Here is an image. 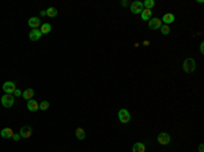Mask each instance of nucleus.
<instances>
[{"instance_id":"obj_5","label":"nucleus","mask_w":204,"mask_h":152,"mask_svg":"<svg viewBox=\"0 0 204 152\" xmlns=\"http://www.w3.org/2000/svg\"><path fill=\"white\" fill-rule=\"evenodd\" d=\"M170 141H172V137H170V135H169V133L162 132V133H159V135H158V143H159L161 145H167Z\"/></svg>"},{"instance_id":"obj_2","label":"nucleus","mask_w":204,"mask_h":152,"mask_svg":"<svg viewBox=\"0 0 204 152\" xmlns=\"http://www.w3.org/2000/svg\"><path fill=\"white\" fill-rule=\"evenodd\" d=\"M118 120H120L121 124H128L131 121V113L127 109H121L118 111Z\"/></svg>"},{"instance_id":"obj_11","label":"nucleus","mask_w":204,"mask_h":152,"mask_svg":"<svg viewBox=\"0 0 204 152\" xmlns=\"http://www.w3.org/2000/svg\"><path fill=\"white\" fill-rule=\"evenodd\" d=\"M27 109H29L30 111H37V110H40V103L37 102L36 99H30V101H27Z\"/></svg>"},{"instance_id":"obj_18","label":"nucleus","mask_w":204,"mask_h":152,"mask_svg":"<svg viewBox=\"0 0 204 152\" xmlns=\"http://www.w3.org/2000/svg\"><path fill=\"white\" fill-rule=\"evenodd\" d=\"M50 30H52V26H50L49 23H44V25H41L40 31H41L42 34H48V33H50Z\"/></svg>"},{"instance_id":"obj_10","label":"nucleus","mask_w":204,"mask_h":152,"mask_svg":"<svg viewBox=\"0 0 204 152\" xmlns=\"http://www.w3.org/2000/svg\"><path fill=\"white\" fill-rule=\"evenodd\" d=\"M27 23H29V26L31 27V29H38V27L41 26V21H40V18H37V16L30 18Z\"/></svg>"},{"instance_id":"obj_16","label":"nucleus","mask_w":204,"mask_h":152,"mask_svg":"<svg viewBox=\"0 0 204 152\" xmlns=\"http://www.w3.org/2000/svg\"><path fill=\"white\" fill-rule=\"evenodd\" d=\"M75 136H76V139H79V140H84V139H86L84 130H83L82 128H78L76 130H75Z\"/></svg>"},{"instance_id":"obj_6","label":"nucleus","mask_w":204,"mask_h":152,"mask_svg":"<svg viewBox=\"0 0 204 152\" xmlns=\"http://www.w3.org/2000/svg\"><path fill=\"white\" fill-rule=\"evenodd\" d=\"M143 10H144L143 3L139 1V0H136V1H133V3L131 4V11H132V14H142Z\"/></svg>"},{"instance_id":"obj_20","label":"nucleus","mask_w":204,"mask_h":152,"mask_svg":"<svg viewBox=\"0 0 204 152\" xmlns=\"http://www.w3.org/2000/svg\"><path fill=\"white\" fill-rule=\"evenodd\" d=\"M154 6H155L154 0H146V1H143V7H144V8H147V10H151Z\"/></svg>"},{"instance_id":"obj_29","label":"nucleus","mask_w":204,"mask_h":152,"mask_svg":"<svg viewBox=\"0 0 204 152\" xmlns=\"http://www.w3.org/2000/svg\"><path fill=\"white\" fill-rule=\"evenodd\" d=\"M143 45H144V46H148V45H150V41H147V39H146V41L143 42Z\"/></svg>"},{"instance_id":"obj_25","label":"nucleus","mask_w":204,"mask_h":152,"mask_svg":"<svg viewBox=\"0 0 204 152\" xmlns=\"http://www.w3.org/2000/svg\"><path fill=\"white\" fill-rule=\"evenodd\" d=\"M12 139H14L15 141H18L19 139H21V136H19V135H14V136H12Z\"/></svg>"},{"instance_id":"obj_23","label":"nucleus","mask_w":204,"mask_h":152,"mask_svg":"<svg viewBox=\"0 0 204 152\" xmlns=\"http://www.w3.org/2000/svg\"><path fill=\"white\" fill-rule=\"evenodd\" d=\"M12 95H14V97H21V95H22V91L19 90V88H16V90L14 91V94H12Z\"/></svg>"},{"instance_id":"obj_4","label":"nucleus","mask_w":204,"mask_h":152,"mask_svg":"<svg viewBox=\"0 0 204 152\" xmlns=\"http://www.w3.org/2000/svg\"><path fill=\"white\" fill-rule=\"evenodd\" d=\"M31 135H33V128L29 125L22 126V129L19 130V136H21L22 139H30Z\"/></svg>"},{"instance_id":"obj_3","label":"nucleus","mask_w":204,"mask_h":152,"mask_svg":"<svg viewBox=\"0 0 204 152\" xmlns=\"http://www.w3.org/2000/svg\"><path fill=\"white\" fill-rule=\"evenodd\" d=\"M14 102H15V98L11 94H4L3 97H1V105H3L4 107H11V106L14 105Z\"/></svg>"},{"instance_id":"obj_1","label":"nucleus","mask_w":204,"mask_h":152,"mask_svg":"<svg viewBox=\"0 0 204 152\" xmlns=\"http://www.w3.org/2000/svg\"><path fill=\"white\" fill-rule=\"evenodd\" d=\"M182 69L186 73H192L196 69V61L193 59H185V61L182 64Z\"/></svg>"},{"instance_id":"obj_27","label":"nucleus","mask_w":204,"mask_h":152,"mask_svg":"<svg viewBox=\"0 0 204 152\" xmlns=\"http://www.w3.org/2000/svg\"><path fill=\"white\" fill-rule=\"evenodd\" d=\"M121 6H123V7H127V6H128V1H125V0H123V1H121Z\"/></svg>"},{"instance_id":"obj_28","label":"nucleus","mask_w":204,"mask_h":152,"mask_svg":"<svg viewBox=\"0 0 204 152\" xmlns=\"http://www.w3.org/2000/svg\"><path fill=\"white\" fill-rule=\"evenodd\" d=\"M40 14H41V16H46V11H45V10H44V11H41Z\"/></svg>"},{"instance_id":"obj_7","label":"nucleus","mask_w":204,"mask_h":152,"mask_svg":"<svg viewBox=\"0 0 204 152\" xmlns=\"http://www.w3.org/2000/svg\"><path fill=\"white\" fill-rule=\"evenodd\" d=\"M1 88H3V91L6 94H11V95H12V94H14V91L16 90V84H15L14 82H6Z\"/></svg>"},{"instance_id":"obj_9","label":"nucleus","mask_w":204,"mask_h":152,"mask_svg":"<svg viewBox=\"0 0 204 152\" xmlns=\"http://www.w3.org/2000/svg\"><path fill=\"white\" fill-rule=\"evenodd\" d=\"M41 37H42V33L40 31V29H33L31 31H30V34H29L30 41H38Z\"/></svg>"},{"instance_id":"obj_22","label":"nucleus","mask_w":204,"mask_h":152,"mask_svg":"<svg viewBox=\"0 0 204 152\" xmlns=\"http://www.w3.org/2000/svg\"><path fill=\"white\" fill-rule=\"evenodd\" d=\"M161 33H162L163 35H167L169 33H170V27H169L167 25H162V26H161Z\"/></svg>"},{"instance_id":"obj_17","label":"nucleus","mask_w":204,"mask_h":152,"mask_svg":"<svg viewBox=\"0 0 204 152\" xmlns=\"http://www.w3.org/2000/svg\"><path fill=\"white\" fill-rule=\"evenodd\" d=\"M142 19L143 21H150L151 19V10H147L144 8L142 11Z\"/></svg>"},{"instance_id":"obj_8","label":"nucleus","mask_w":204,"mask_h":152,"mask_svg":"<svg viewBox=\"0 0 204 152\" xmlns=\"http://www.w3.org/2000/svg\"><path fill=\"white\" fill-rule=\"evenodd\" d=\"M161 26H162V21H161L159 18H152V19H150V22H148V27H150L151 30L161 29Z\"/></svg>"},{"instance_id":"obj_19","label":"nucleus","mask_w":204,"mask_h":152,"mask_svg":"<svg viewBox=\"0 0 204 152\" xmlns=\"http://www.w3.org/2000/svg\"><path fill=\"white\" fill-rule=\"evenodd\" d=\"M46 11V16H49V18H55L57 15V10L55 8V7H49L48 10H45Z\"/></svg>"},{"instance_id":"obj_26","label":"nucleus","mask_w":204,"mask_h":152,"mask_svg":"<svg viewBox=\"0 0 204 152\" xmlns=\"http://www.w3.org/2000/svg\"><path fill=\"white\" fill-rule=\"evenodd\" d=\"M199 152H204V145H203V144H200V145H199Z\"/></svg>"},{"instance_id":"obj_24","label":"nucleus","mask_w":204,"mask_h":152,"mask_svg":"<svg viewBox=\"0 0 204 152\" xmlns=\"http://www.w3.org/2000/svg\"><path fill=\"white\" fill-rule=\"evenodd\" d=\"M200 52H201V54L204 53V42H201L200 44Z\"/></svg>"},{"instance_id":"obj_14","label":"nucleus","mask_w":204,"mask_h":152,"mask_svg":"<svg viewBox=\"0 0 204 152\" xmlns=\"http://www.w3.org/2000/svg\"><path fill=\"white\" fill-rule=\"evenodd\" d=\"M22 97L27 101L33 99V97H34V90H33V88H26V90L22 92Z\"/></svg>"},{"instance_id":"obj_21","label":"nucleus","mask_w":204,"mask_h":152,"mask_svg":"<svg viewBox=\"0 0 204 152\" xmlns=\"http://www.w3.org/2000/svg\"><path fill=\"white\" fill-rule=\"evenodd\" d=\"M48 109H49V102H48V101H42V102L40 103V110L45 111V110H48Z\"/></svg>"},{"instance_id":"obj_15","label":"nucleus","mask_w":204,"mask_h":152,"mask_svg":"<svg viewBox=\"0 0 204 152\" xmlns=\"http://www.w3.org/2000/svg\"><path fill=\"white\" fill-rule=\"evenodd\" d=\"M132 152H146V145L143 143H135L132 147Z\"/></svg>"},{"instance_id":"obj_12","label":"nucleus","mask_w":204,"mask_h":152,"mask_svg":"<svg viewBox=\"0 0 204 152\" xmlns=\"http://www.w3.org/2000/svg\"><path fill=\"white\" fill-rule=\"evenodd\" d=\"M0 136L3 139H11L12 136H14V130H12L11 128H4L3 130L0 132Z\"/></svg>"},{"instance_id":"obj_13","label":"nucleus","mask_w":204,"mask_h":152,"mask_svg":"<svg viewBox=\"0 0 204 152\" xmlns=\"http://www.w3.org/2000/svg\"><path fill=\"white\" fill-rule=\"evenodd\" d=\"M161 21H162L165 25H167V26H169L170 23H173V22H174V15L170 14V12H167V14L163 15V19H161Z\"/></svg>"}]
</instances>
